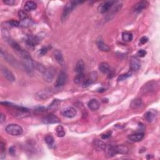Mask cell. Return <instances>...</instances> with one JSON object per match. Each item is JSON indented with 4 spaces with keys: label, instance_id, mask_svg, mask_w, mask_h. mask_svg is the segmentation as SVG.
I'll list each match as a JSON object with an SVG mask.
<instances>
[{
    "label": "cell",
    "instance_id": "obj_7",
    "mask_svg": "<svg viewBox=\"0 0 160 160\" xmlns=\"http://www.w3.org/2000/svg\"><path fill=\"white\" fill-rule=\"evenodd\" d=\"M97 78H98V73L95 71L91 73L87 79H84V81L83 82V88L88 87L89 85H91V84L96 81Z\"/></svg>",
    "mask_w": 160,
    "mask_h": 160
},
{
    "label": "cell",
    "instance_id": "obj_39",
    "mask_svg": "<svg viewBox=\"0 0 160 160\" xmlns=\"http://www.w3.org/2000/svg\"><path fill=\"white\" fill-rule=\"evenodd\" d=\"M18 16H19V18H20L21 20H24V19H26V18H28V15H27V14L26 13L25 11H23V10L19 11V12H18Z\"/></svg>",
    "mask_w": 160,
    "mask_h": 160
},
{
    "label": "cell",
    "instance_id": "obj_10",
    "mask_svg": "<svg viewBox=\"0 0 160 160\" xmlns=\"http://www.w3.org/2000/svg\"><path fill=\"white\" fill-rule=\"evenodd\" d=\"M42 122L45 124H56L60 122V119L58 117L54 115H48L42 118Z\"/></svg>",
    "mask_w": 160,
    "mask_h": 160
},
{
    "label": "cell",
    "instance_id": "obj_19",
    "mask_svg": "<svg viewBox=\"0 0 160 160\" xmlns=\"http://www.w3.org/2000/svg\"><path fill=\"white\" fill-rule=\"evenodd\" d=\"M7 41L9 43V44L11 46V47L12 48L16 51V52H17L20 55L21 54V53L22 52V51L23 49L20 47V46L19 45V44L18 43L16 42L15 41H14V40L11 39V38L8 40Z\"/></svg>",
    "mask_w": 160,
    "mask_h": 160
},
{
    "label": "cell",
    "instance_id": "obj_25",
    "mask_svg": "<svg viewBox=\"0 0 160 160\" xmlns=\"http://www.w3.org/2000/svg\"><path fill=\"white\" fill-rule=\"evenodd\" d=\"M93 146L95 149L97 150H105L106 145L105 143L103 141H102L99 140H96L93 141Z\"/></svg>",
    "mask_w": 160,
    "mask_h": 160
},
{
    "label": "cell",
    "instance_id": "obj_38",
    "mask_svg": "<svg viewBox=\"0 0 160 160\" xmlns=\"http://www.w3.org/2000/svg\"><path fill=\"white\" fill-rule=\"evenodd\" d=\"M7 23L10 26H12V27H18V26H20V22L19 21H17L16 20H11L8 21L7 22Z\"/></svg>",
    "mask_w": 160,
    "mask_h": 160
},
{
    "label": "cell",
    "instance_id": "obj_41",
    "mask_svg": "<svg viewBox=\"0 0 160 160\" xmlns=\"http://www.w3.org/2000/svg\"><path fill=\"white\" fill-rule=\"evenodd\" d=\"M3 2L8 6H14L18 3L16 1H15V0H6V1H3Z\"/></svg>",
    "mask_w": 160,
    "mask_h": 160
},
{
    "label": "cell",
    "instance_id": "obj_31",
    "mask_svg": "<svg viewBox=\"0 0 160 160\" xmlns=\"http://www.w3.org/2000/svg\"><path fill=\"white\" fill-rule=\"evenodd\" d=\"M133 35L129 32L125 31V32H123L122 34V39L123 41L126 42L131 41L133 40Z\"/></svg>",
    "mask_w": 160,
    "mask_h": 160
},
{
    "label": "cell",
    "instance_id": "obj_13",
    "mask_svg": "<svg viewBox=\"0 0 160 160\" xmlns=\"http://www.w3.org/2000/svg\"><path fill=\"white\" fill-rule=\"evenodd\" d=\"M40 38L38 36H34L33 35H28L26 39V43L30 48H35L39 43Z\"/></svg>",
    "mask_w": 160,
    "mask_h": 160
},
{
    "label": "cell",
    "instance_id": "obj_2",
    "mask_svg": "<svg viewBox=\"0 0 160 160\" xmlns=\"http://www.w3.org/2000/svg\"><path fill=\"white\" fill-rule=\"evenodd\" d=\"M159 88V82L156 81H150L143 86L140 89V93L143 95H150L155 92Z\"/></svg>",
    "mask_w": 160,
    "mask_h": 160
},
{
    "label": "cell",
    "instance_id": "obj_11",
    "mask_svg": "<svg viewBox=\"0 0 160 160\" xmlns=\"http://www.w3.org/2000/svg\"><path fill=\"white\" fill-rule=\"evenodd\" d=\"M1 71L3 76L7 78L9 81L10 82H15L16 81V78L14 75V74L9 71L7 68L4 66H1Z\"/></svg>",
    "mask_w": 160,
    "mask_h": 160
},
{
    "label": "cell",
    "instance_id": "obj_36",
    "mask_svg": "<svg viewBox=\"0 0 160 160\" xmlns=\"http://www.w3.org/2000/svg\"><path fill=\"white\" fill-rule=\"evenodd\" d=\"M35 67L38 71H40L43 73H44L46 71V70H47L42 64L39 63H36L35 65Z\"/></svg>",
    "mask_w": 160,
    "mask_h": 160
},
{
    "label": "cell",
    "instance_id": "obj_23",
    "mask_svg": "<svg viewBox=\"0 0 160 160\" xmlns=\"http://www.w3.org/2000/svg\"><path fill=\"white\" fill-rule=\"evenodd\" d=\"M144 134L143 133H138L136 134L131 135L128 136V139L132 142H138L143 138Z\"/></svg>",
    "mask_w": 160,
    "mask_h": 160
},
{
    "label": "cell",
    "instance_id": "obj_40",
    "mask_svg": "<svg viewBox=\"0 0 160 160\" xmlns=\"http://www.w3.org/2000/svg\"><path fill=\"white\" fill-rule=\"evenodd\" d=\"M146 51L145 49H140L138 52H137V56L140 57V58H143L146 55Z\"/></svg>",
    "mask_w": 160,
    "mask_h": 160
},
{
    "label": "cell",
    "instance_id": "obj_12",
    "mask_svg": "<svg viewBox=\"0 0 160 160\" xmlns=\"http://www.w3.org/2000/svg\"><path fill=\"white\" fill-rule=\"evenodd\" d=\"M51 95H52V92H51V90H42L37 93L36 95V98L38 101H43L47 100Z\"/></svg>",
    "mask_w": 160,
    "mask_h": 160
},
{
    "label": "cell",
    "instance_id": "obj_9",
    "mask_svg": "<svg viewBox=\"0 0 160 160\" xmlns=\"http://www.w3.org/2000/svg\"><path fill=\"white\" fill-rule=\"evenodd\" d=\"M66 79H67L66 73L64 71H61L59 73L58 77H57L56 78V82L55 84V87L60 88V87H63V86L65 84Z\"/></svg>",
    "mask_w": 160,
    "mask_h": 160
},
{
    "label": "cell",
    "instance_id": "obj_35",
    "mask_svg": "<svg viewBox=\"0 0 160 160\" xmlns=\"http://www.w3.org/2000/svg\"><path fill=\"white\" fill-rule=\"evenodd\" d=\"M44 141L48 145L51 146L54 145L55 143V140L53 138V137L51 135H47L44 138Z\"/></svg>",
    "mask_w": 160,
    "mask_h": 160
},
{
    "label": "cell",
    "instance_id": "obj_3",
    "mask_svg": "<svg viewBox=\"0 0 160 160\" xmlns=\"http://www.w3.org/2000/svg\"><path fill=\"white\" fill-rule=\"evenodd\" d=\"M81 2L79 1H70L68 2L66 5L62 13V16H61V20L62 21H65L68 18L70 13L72 12V11L73 9L75 8L76 6L79 4L81 3Z\"/></svg>",
    "mask_w": 160,
    "mask_h": 160
},
{
    "label": "cell",
    "instance_id": "obj_5",
    "mask_svg": "<svg viewBox=\"0 0 160 160\" xmlns=\"http://www.w3.org/2000/svg\"><path fill=\"white\" fill-rule=\"evenodd\" d=\"M116 3V1H107L102 3L100 4L98 8V10L100 13H105L108 11H109L111 8L113 7V6Z\"/></svg>",
    "mask_w": 160,
    "mask_h": 160
},
{
    "label": "cell",
    "instance_id": "obj_21",
    "mask_svg": "<svg viewBox=\"0 0 160 160\" xmlns=\"http://www.w3.org/2000/svg\"><path fill=\"white\" fill-rule=\"evenodd\" d=\"M1 55L6 60H7L8 62H9L11 65H16V61H15L16 60H15L13 57L11 56V55H9L7 52L4 51L2 48L1 49Z\"/></svg>",
    "mask_w": 160,
    "mask_h": 160
},
{
    "label": "cell",
    "instance_id": "obj_14",
    "mask_svg": "<svg viewBox=\"0 0 160 160\" xmlns=\"http://www.w3.org/2000/svg\"><path fill=\"white\" fill-rule=\"evenodd\" d=\"M61 114L68 118H72L76 115L77 111L75 108L68 107L61 111Z\"/></svg>",
    "mask_w": 160,
    "mask_h": 160
},
{
    "label": "cell",
    "instance_id": "obj_47",
    "mask_svg": "<svg viewBox=\"0 0 160 160\" xmlns=\"http://www.w3.org/2000/svg\"><path fill=\"white\" fill-rule=\"evenodd\" d=\"M9 153L11 154V155H15V149L14 148V147H11L9 148Z\"/></svg>",
    "mask_w": 160,
    "mask_h": 160
},
{
    "label": "cell",
    "instance_id": "obj_6",
    "mask_svg": "<svg viewBox=\"0 0 160 160\" xmlns=\"http://www.w3.org/2000/svg\"><path fill=\"white\" fill-rule=\"evenodd\" d=\"M99 70L102 73L107 75L109 78H111L113 76V70L111 68L110 65L107 63H101L99 66Z\"/></svg>",
    "mask_w": 160,
    "mask_h": 160
},
{
    "label": "cell",
    "instance_id": "obj_44",
    "mask_svg": "<svg viewBox=\"0 0 160 160\" xmlns=\"http://www.w3.org/2000/svg\"><path fill=\"white\" fill-rule=\"evenodd\" d=\"M148 41V38L146 36H143L140 39V44H144L145 43H146Z\"/></svg>",
    "mask_w": 160,
    "mask_h": 160
},
{
    "label": "cell",
    "instance_id": "obj_37",
    "mask_svg": "<svg viewBox=\"0 0 160 160\" xmlns=\"http://www.w3.org/2000/svg\"><path fill=\"white\" fill-rule=\"evenodd\" d=\"M131 74H132V71H129L127 73L123 74V75H120L118 78V81H123V80H125L126 79L128 78L129 77H130L131 76Z\"/></svg>",
    "mask_w": 160,
    "mask_h": 160
},
{
    "label": "cell",
    "instance_id": "obj_45",
    "mask_svg": "<svg viewBox=\"0 0 160 160\" xmlns=\"http://www.w3.org/2000/svg\"><path fill=\"white\" fill-rule=\"evenodd\" d=\"M6 121V116L3 113H1V116H0V123L1 124Z\"/></svg>",
    "mask_w": 160,
    "mask_h": 160
},
{
    "label": "cell",
    "instance_id": "obj_24",
    "mask_svg": "<svg viewBox=\"0 0 160 160\" xmlns=\"http://www.w3.org/2000/svg\"><path fill=\"white\" fill-rule=\"evenodd\" d=\"M37 8V4L35 2L32 1H28L25 4V9L28 12L35 10Z\"/></svg>",
    "mask_w": 160,
    "mask_h": 160
},
{
    "label": "cell",
    "instance_id": "obj_33",
    "mask_svg": "<svg viewBox=\"0 0 160 160\" xmlns=\"http://www.w3.org/2000/svg\"><path fill=\"white\" fill-rule=\"evenodd\" d=\"M85 79L84 75L83 73H78L77 75L74 78V82L76 84H80L84 81V80Z\"/></svg>",
    "mask_w": 160,
    "mask_h": 160
},
{
    "label": "cell",
    "instance_id": "obj_34",
    "mask_svg": "<svg viewBox=\"0 0 160 160\" xmlns=\"http://www.w3.org/2000/svg\"><path fill=\"white\" fill-rule=\"evenodd\" d=\"M145 118L146 119V121L148 122H152L154 119H155V115L151 112V111H148L145 114Z\"/></svg>",
    "mask_w": 160,
    "mask_h": 160
},
{
    "label": "cell",
    "instance_id": "obj_17",
    "mask_svg": "<svg viewBox=\"0 0 160 160\" xmlns=\"http://www.w3.org/2000/svg\"><path fill=\"white\" fill-rule=\"evenodd\" d=\"M96 44L100 51H104V52H109V51H110V48L104 43V41H103V39L101 38L97 39Z\"/></svg>",
    "mask_w": 160,
    "mask_h": 160
},
{
    "label": "cell",
    "instance_id": "obj_22",
    "mask_svg": "<svg viewBox=\"0 0 160 160\" xmlns=\"http://www.w3.org/2000/svg\"><path fill=\"white\" fill-rule=\"evenodd\" d=\"M105 151L106 154V156L108 158H111L116 155L115 149V146H112V145L107 146L106 145L105 149Z\"/></svg>",
    "mask_w": 160,
    "mask_h": 160
},
{
    "label": "cell",
    "instance_id": "obj_18",
    "mask_svg": "<svg viewBox=\"0 0 160 160\" xmlns=\"http://www.w3.org/2000/svg\"><path fill=\"white\" fill-rule=\"evenodd\" d=\"M88 106L90 110L95 111L99 109V108L100 106V103L98 100L92 99L88 102Z\"/></svg>",
    "mask_w": 160,
    "mask_h": 160
},
{
    "label": "cell",
    "instance_id": "obj_43",
    "mask_svg": "<svg viewBox=\"0 0 160 160\" xmlns=\"http://www.w3.org/2000/svg\"><path fill=\"white\" fill-rule=\"evenodd\" d=\"M48 51V48L47 47H43L39 50V53L40 56H44L45 54H47Z\"/></svg>",
    "mask_w": 160,
    "mask_h": 160
},
{
    "label": "cell",
    "instance_id": "obj_16",
    "mask_svg": "<svg viewBox=\"0 0 160 160\" xmlns=\"http://www.w3.org/2000/svg\"><path fill=\"white\" fill-rule=\"evenodd\" d=\"M148 6V3L147 1H140L135 4L134 8H133V11H135V12L140 13L141 11L146 9Z\"/></svg>",
    "mask_w": 160,
    "mask_h": 160
},
{
    "label": "cell",
    "instance_id": "obj_15",
    "mask_svg": "<svg viewBox=\"0 0 160 160\" xmlns=\"http://www.w3.org/2000/svg\"><path fill=\"white\" fill-rule=\"evenodd\" d=\"M141 63L139 59L137 58L136 56H133L131 58L130 62H129V66L131 71H138L140 68Z\"/></svg>",
    "mask_w": 160,
    "mask_h": 160
},
{
    "label": "cell",
    "instance_id": "obj_29",
    "mask_svg": "<svg viewBox=\"0 0 160 160\" xmlns=\"http://www.w3.org/2000/svg\"><path fill=\"white\" fill-rule=\"evenodd\" d=\"M54 56L55 58L56 59V61L58 63L60 64L63 63L64 62V58L63 56L62 53L59 50H56L54 53Z\"/></svg>",
    "mask_w": 160,
    "mask_h": 160
},
{
    "label": "cell",
    "instance_id": "obj_1",
    "mask_svg": "<svg viewBox=\"0 0 160 160\" xmlns=\"http://www.w3.org/2000/svg\"><path fill=\"white\" fill-rule=\"evenodd\" d=\"M20 55L22 58V64L25 70L28 73H31L33 71L34 68H35V64H34L33 60L31 58L30 55L26 51L23 49Z\"/></svg>",
    "mask_w": 160,
    "mask_h": 160
},
{
    "label": "cell",
    "instance_id": "obj_46",
    "mask_svg": "<svg viewBox=\"0 0 160 160\" xmlns=\"http://www.w3.org/2000/svg\"><path fill=\"white\" fill-rule=\"evenodd\" d=\"M0 150H1L2 153H3L5 150V145L3 142L0 143Z\"/></svg>",
    "mask_w": 160,
    "mask_h": 160
},
{
    "label": "cell",
    "instance_id": "obj_30",
    "mask_svg": "<svg viewBox=\"0 0 160 160\" xmlns=\"http://www.w3.org/2000/svg\"><path fill=\"white\" fill-rule=\"evenodd\" d=\"M32 24H33V21L29 18H27L26 19L21 20L20 21V26L23 27V28L29 27L31 26Z\"/></svg>",
    "mask_w": 160,
    "mask_h": 160
},
{
    "label": "cell",
    "instance_id": "obj_32",
    "mask_svg": "<svg viewBox=\"0 0 160 160\" xmlns=\"http://www.w3.org/2000/svg\"><path fill=\"white\" fill-rule=\"evenodd\" d=\"M56 133L57 136L60 137V138H63V137L65 136L66 134L65 128L61 125L58 126V127L56 128Z\"/></svg>",
    "mask_w": 160,
    "mask_h": 160
},
{
    "label": "cell",
    "instance_id": "obj_20",
    "mask_svg": "<svg viewBox=\"0 0 160 160\" xmlns=\"http://www.w3.org/2000/svg\"><path fill=\"white\" fill-rule=\"evenodd\" d=\"M142 105V101L140 98H136L133 99L130 103V108L133 110H138Z\"/></svg>",
    "mask_w": 160,
    "mask_h": 160
},
{
    "label": "cell",
    "instance_id": "obj_8",
    "mask_svg": "<svg viewBox=\"0 0 160 160\" xmlns=\"http://www.w3.org/2000/svg\"><path fill=\"white\" fill-rule=\"evenodd\" d=\"M56 74V71L53 68H49L43 73V78L47 83H51Z\"/></svg>",
    "mask_w": 160,
    "mask_h": 160
},
{
    "label": "cell",
    "instance_id": "obj_4",
    "mask_svg": "<svg viewBox=\"0 0 160 160\" xmlns=\"http://www.w3.org/2000/svg\"><path fill=\"white\" fill-rule=\"evenodd\" d=\"M6 131L12 136H20L23 133V129L17 124H10L6 127Z\"/></svg>",
    "mask_w": 160,
    "mask_h": 160
},
{
    "label": "cell",
    "instance_id": "obj_42",
    "mask_svg": "<svg viewBox=\"0 0 160 160\" xmlns=\"http://www.w3.org/2000/svg\"><path fill=\"white\" fill-rule=\"evenodd\" d=\"M111 136V131H108V132H106L105 133L102 134L101 137V138L103 140H105V139L109 138Z\"/></svg>",
    "mask_w": 160,
    "mask_h": 160
},
{
    "label": "cell",
    "instance_id": "obj_28",
    "mask_svg": "<svg viewBox=\"0 0 160 160\" xmlns=\"http://www.w3.org/2000/svg\"><path fill=\"white\" fill-rule=\"evenodd\" d=\"M61 104V101L58 99H55L52 103L49 105L48 110L51 111H56L59 108Z\"/></svg>",
    "mask_w": 160,
    "mask_h": 160
},
{
    "label": "cell",
    "instance_id": "obj_27",
    "mask_svg": "<svg viewBox=\"0 0 160 160\" xmlns=\"http://www.w3.org/2000/svg\"><path fill=\"white\" fill-rule=\"evenodd\" d=\"M84 70V63L82 60H79L76 65L75 71L77 73H82Z\"/></svg>",
    "mask_w": 160,
    "mask_h": 160
},
{
    "label": "cell",
    "instance_id": "obj_26",
    "mask_svg": "<svg viewBox=\"0 0 160 160\" xmlns=\"http://www.w3.org/2000/svg\"><path fill=\"white\" fill-rule=\"evenodd\" d=\"M115 149L116 154H123V155L128 153L129 151L128 148L124 145L115 146Z\"/></svg>",
    "mask_w": 160,
    "mask_h": 160
}]
</instances>
